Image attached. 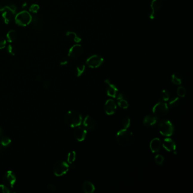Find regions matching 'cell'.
<instances>
[{
    "label": "cell",
    "mask_w": 193,
    "mask_h": 193,
    "mask_svg": "<svg viewBox=\"0 0 193 193\" xmlns=\"http://www.w3.org/2000/svg\"><path fill=\"white\" fill-rule=\"evenodd\" d=\"M17 6L11 2H3L0 4V13L3 12L2 18L5 24H9L16 16Z\"/></svg>",
    "instance_id": "cell-1"
},
{
    "label": "cell",
    "mask_w": 193,
    "mask_h": 193,
    "mask_svg": "<svg viewBox=\"0 0 193 193\" xmlns=\"http://www.w3.org/2000/svg\"><path fill=\"white\" fill-rule=\"evenodd\" d=\"M116 140L120 145L127 147L132 145L134 142V136L131 132L123 129L117 133Z\"/></svg>",
    "instance_id": "cell-2"
},
{
    "label": "cell",
    "mask_w": 193,
    "mask_h": 193,
    "mask_svg": "<svg viewBox=\"0 0 193 193\" xmlns=\"http://www.w3.org/2000/svg\"><path fill=\"white\" fill-rule=\"evenodd\" d=\"M65 121L70 127H77L80 126L82 122V116L77 111L70 110L65 116Z\"/></svg>",
    "instance_id": "cell-3"
},
{
    "label": "cell",
    "mask_w": 193,
    "mask_h": 193,
    "mask_svg": "<svg viewBox=\"0 0 193 193\" xmlns=\"http://www.w3.org/2000/svg\"><path fill=\"white\" fill-rule=\"evenodd\" d=\"M14 18L16 23L21 26H26L32 21V16L26 10L19 13Z\"/></svg>",
    "instance_id": "cell-4"
},
{
    "label": "cell",
    "mask_w": 193,
    "mask_h": 193,
    "mask_svg": "<svg viewBox=\"0 0 193 193\" xmlns=\"http://www.w3.org/2000/svg\"><path fill=\"white\" fill-rule=\"evenodd\" d=\"M159 130L163 135L170 137L174 132V126L170 121L164 120L159 124Z\"/></svg>",
    "instance_id": "cell-5"
},
{
    "label": "cell",
    "mask_w": 193,
    "mask_h": 193,
    "mask_svg": "<svg viewBox=\"0 0 193 193\" xmlns=\"http://www.w3.org/2000/svg\"><path fill=\"white\" fill-rule=\"evenodd\" d=\"M69 169V164L64 161H58L53 166V172L55 176L61 177L65 175Z\"/></svg>",
    "instance_id": "cell-6"
},
{
    "label": "cell",
    "mask_w": 193,
    "mask_h": 193,
    "mask_svg": "<svg viewBox=\"0 0 193 193\" xmlns=\"http://www.w3.org/2000/svg\"><path fill=\"white\" fill-rule=\"evenodd\" d=\"M104 62V58L99 55H91L86 60V65L90 68L96 69L101 66Z\"/></svg>",
    "instance_id": "cell-7"
},
{
    "label": "cell",
    "mask_w": 193,
    "mask_h": 193,
    "mask_svg": "<svg viewBox=\"0 0 193 193\" xmlns=\"http://www.w3.org/2000/svg\"><path fill=\"white\" fill-rule=\"evenodd\" d=\"M168 112V106L166 103L159 102L155 105L152 109V112L155 116L160 117L165 116Z\"/></svg>",
    "instance_id": "cell-8"
},
{
    "label": "cell",
    "mask_w": 193,
    "mask_h": 193,
    "mask_svg": "<svg viewBox=\"0 0 193 193\" xmlns=\"http://www.w3.org/2000/svg\"><path fill=\"white\" fill-rule=\"evenodd\" d=\"M17 181V178L15 173L11 171L6 172L3 176V181L4 184L9 188H13L14 187Z\"/></svg>",
    "instance_id": "cell-9"
},
{
    "label": "cell",
    "mask_w": 193,
    "mask_h": 193,
    "mask_svg": "<svg viewBox=\"0 0 193 193\" xmlns=\"http://www.w3.org/2000/svg\"><path fill=\"white\" fill-rule=\"evenodd\" d=\"M163 6L162 0H152L150 6L149 18L154 19L156 16V13L160 10Z\"/></svg>",
    "instance_id": "cell-10"
},
{
    "label": "cell",
    "mask_w": 193,
    "mask_h": 193,
    "mask_svg": "<svg viewBox=\"0 0 193 193\" xmlns=\"http://www.w3.org/2000/svg\"><path fill=\"white\" fill-rule=\"evenodd\" d=\"M83 52V47L80 44L74 45L69 50L68 56L72 58H77L82 55Z\"/></svg>",
    "instance_id": "cell-11"
},
{
    "label": "cell",
    "mask_w": 193,
    "mask_h": 193,
    "mask_svg": "<svg viewBox=\"0 0 193 193\" xmlns=\"http://www.w3.org/2000/svg\"><path fill=\"white\" fill-rule=\"evenodd\" d=\"M87 135V130L84 127L82 126H77L75 128L74 132V136L75 139L78 142H82L83 141Z\"/></svg>",
    "instance_id": "cell-12"
},
{
    "label": "cell",
    "mask_w": 193,
    "mask_h": 193,
    "mask_svg": "<svg viewBox=\"0 0 193 193\" xmlns=\"http://www.w3.org/2000/svg\"><path fill=\"white\" fill-rule=\"evenodd\" d=\"M104 82L107 88V95L110 97L115 98L116 95L119 92L117 88L113 84L110 82L109 79H106Z\"/></svg>",
    "instance_id": "cell-13"
},
{
    "label": "cell",
    "mask_w": 193,
    "mask_h": 193,
    "mask_svg": "<svg viewBox=\"0 0 193 193\" xmlns=\"http://www.w3.org/2000/svg\"><path fill=\"white\" fill-rule=\"evenodd\" d=\"M116 106L115 102L112 99L108 100L104 105V110L105 113L108 115H112L115 113L116 111Z\"/></svg>",
    "instance_id": "cell-14"
},
{
    "label": "cell",
    "mask_w": 193,
    "mask_h": 193,
    "mask_svg": "<svg viewBox=\"0 0 193 193\" xmlns=\"http://www.w3.org/2000/svg\"><path fill=\"white\" fill-rule=\"evenodd\" d=\"M83 127L88 130H93L96 127V122L89 116H86L83 121Z\"/></svg>",
    "instance_id": "cell-15"
},
{
    "label": "cell",
    "mask_w": 193,
    "mask_h": 193,
    "mask_svg": "<svg viewBox=\"0 0 193 193\" xmlns=\"http://www.w3.org/2000/svg\"><path fill=\"white\" fill-rule=\"evenodd\" d=\"M163 146L168 151H175L176 148L175 142L171 138H166L163 141Z\"/></svg>",
    "instance_id": "cell-16"
},
{
    "label": "cell",
    "mask_w": 193,
    "mask_h": 193,
    "mask_svg": "<svg viewBox=\"0 0 193 193\" xmlns=\"http://www.w3.org/2000/svg\"><path fill=\"white\" fill-rule=\"evenodd\" d=\"M158 120V118L156 116H151V115L146 116L143 119L144 125L146 126H148V127L153 126L157 123Z\"/></svg>",
    "instance_id": "cell-17"
},
{
    "label": "cell",
    "mask_w": 193,
    "mask_h": 193,
    "mask_svg": "<svg viewBox=\"0 0 193 193\" xmlns=\"http://www.w3.org/2000/svg\"><path fill=\"white\" fill-rule=\"evenodd\" d=\"M161 146V141L160 139L158 138H154V139H152L151 141V143L149 144L150 149L153 153L159 151Z\"/></svg>",
    "instance_id": "cell-18"
},
{
    "label": "cell",
    "mask_w": 193,
    "mask_h": 193,
    "mask_svg": "<svg viewBox=\"0 0 193 193\" xmlns=\"http://www.w3.org/2000/svg\"><path fill=\"white\" fill-rule=\"evenodd\" d=\"M66 36L67 38L76 43H79L82 41V38H81V36L75 32L67 31L66 33Z\"/></svg>",
    "instance_id": "cell-19"
},
{
    "label": "cell",
    "mask_w": 193,
    "mask_h": 193,
    "mask_svg": "<svg viewBox=\"0 0 193 193\" xmlns=\"http://www.w3.org/2000/svg\"><path fill=\"white\" fill-rule=\"evenodd\" d=\"M95 190V188L92 183L89 181H86L83 183V190L84 193H93Z\"/></svg>",
    "instance_id": "cell-20"
},
{
    "label": "cell",
    "mask_w": 193,
    "mask_h": 193,
    "mask_svg": "<svg viewBox=\"0 0 193 193\" xmlns=\"http://www.w3.org/2000/svg\"><path fill=\"white\" fill-rule=\"evenodd\" d=\"M6 38L7 41L10 43H13V41H16L17 38V33L16 31L14 30H10L7 33Z\"/></svg>",
    "instance_id": "cell-21"
},
{
    "label": "cell",
    "mask_w": 193,
    "mask_h": 193,
    "mask_svg": "<svg viewBox=\"0 0 193 193\" xmlns=\"http://www.w3.org/2000/svg\"><path fill=\"white\" fill-rule=\"evenodd\" d=\"M172 82L176 85H180L182 83V77L178 73L173 74L172 75Z\"/></svg>",
    "instance_id": "cell-22"
},
{
    "label": "cell",
    "mask_w": 193,
    "mask_h": 193,
    "mask_svg": "<svg viewBox=\"0 0 193 193\" xmlns=\"http://www.w3.org/2000/svg\"><path fill=\"white\" fill-rule=\"evenodd\" d=\"M11 140L10 138L7 136H2L0 138V144L4 147H8L11 144Z\"/></svg>",
    "instance_id": "cell-23"
},
{
    "label": "cell",
    "mask_w": 193,
    "mask_h": 193,
    "mask_svg": "<svg viewBox=\"0 0 193 193\" xmlns=\"http://www.w3.org/2000/svg\"><path fill=\"white\" fill-rule=\"evenodd\" d=\"M33 23V26L35 27V28L40 29L42 27V23H41V21L39 17L36 16H32V21Z\"/></svg>",
    "instance_id": "cell-24"
},
{
    "label": "cell",
    "mask_w": 193,
    "mask_h": 193,
    "mask_svg": "<svg viewBox=\"0 0 193 193\" xmlns=\"http://www.w3.org/2000/svg\"><path fill=\"white\" fill-rule=\"evenodd\" d=\"M76 159V153L75 151H71L70 152L68 155H67V161L69 163V164H72L74 161Z\"/></svg>",
    "instance_id": "cell-25"
},
{
    "label": "cell",
    "mask_w": 193,
    "mask_h": 193,
    "mask_svg": "<svg viewBox=\"0 0 193 193\" xmlns=\"http://www.w3.org/2000/svg\"><path fill=\"white\" fill-rule=\"evenodd\" d=\"M86 70V66L84 65H81L77 67L75 69V74L78 77H81Z\"/></svg>",
    "instance_id": "cell-26"
},
{
    "label": "cell",
    "mask_w": 193,
    "mask_h": 193,
    "mask_svg": "<svg viewBox=\"0 0 193 193\" xmlns=\"http://www.w3.org/2000/svg\"><path fill=\"white\" fill-rule=\"evenodd\" d=\"M180 102V99L178 97H174L173 98H172L171 100L169 101V105L173 108V107H176L177 105H178Z\"/></svg>",
    "instance_id": "cell-27"
},
{
    "label": "cell",
    "mask_w": 193,
    "mask_h": 193,
    "mask_svg": "<svg viewBox=\"0 0 193 193\" xmlns=\"http://www.w3.org/2000/svg\"><path fill=\"white\" fill-rule=\"evenodd\" d=\"M118 105L122 109H126L129 106V104L127 101L125 100L121 99L118 100Z\"/></svg>",
    "instance_id": "cell-28"
},
{
    "label": "cell",
    "mask_w": 193,
    "mask_h": 193,
    "mask_svg": "<svg viewBox=\"0 0 193 193\" xmlns=\"http://www.w3.org/2000/svg\"><path fill=\"white\" fill-rule=\"evenodd\" d=\"M161 99L163 101H167L169 99V95L166 90H163L161 94Z\"/></svg>",
    "instance_id": "cell-29"
},
{
    "label": "cell",
    "mask_w": 193,
    "mask_h": 193,
    "mask_svg": "<svg viewBox=\"0 0 193 193\" xmlns=\"http://www.w3.org/2000/svg\"><path fill=\"white\" fill-rule=\"evenodd\" d=\"M7 51L10 55H15L16 53V49L15 47L11 44H10L7 47Z\"/></svg>",
    "instance_id": "cell-30"
},
{
    "label": "cell",
    "mask_w": 193,
    "mask_h": 193,
    "mask_svg": "<svg viewBox=\"0 0 193 193\" xmlns=\"http://www.w3.org/2000/svg\"><path fill=\"white\" fill-rule=\"evenodd\" d=\"M40 7L37 4H33L29 7V10L33 14H36L39 11Z\"/></svg>",
    "instance_id": "cell-31"
},
{
    "label": "cell",
    "mask_w": 193,
    "mask_h": 193,
    "mask_svg": "<svg viewBox=\"0 0 193 193\" xmlns=\"http://www.w3.org/2000/svg\"><path fill=\"white\" fill-rule=\"evenodd\" d=\"M122 125H123V129H127L129 127H130V119L128 117L125 118L123 119V122H122Z\"/></svg>",
    "instance_id": "cell-32"
},
{
    "label": "cell",
    "mask_w": 193,
    "mask_h": 193,
    "mask_svg": "<svg viewBox=\"0 0 193 193\" xmlns=\"http://www.w3.org/2000/svg\"><path fill=\"white\" fill-rule=\"evenodd\" d=\"M0 193H11V191L6 185L0 184Z\"/></svg>",
    "instance_id": "cell-33"
},
{
    "label": "cell",
    "mask_w": 193,
    "mask_h": 193,
    "mask_svg": "<svg viewBox=\"0 0 193 193\" xmlns=\"http://www.w3.org/2000/svg\"><path fill=\"white\" fill-rule=\"evenodd\" d=\"M177 94L180 97L183 98L186 95V90L183 87H180L177 89Z\"/></svg>",
    "instance_id": "cell-34"
},
{
    "label": "cell",
    "mask_w": 193,
    "mask_h": 193,
    "mask_svg": "<svg viewBox=\"0 0 193 193\" xmlns=\"http://www.w3.org/2000/svg\"><path fill=\"white\" fill-rule=\"evenodd\" d=\"M155 162L158 164L161 165L163 163V161H164V158H163V156H161L160 155H156L155 156Z\"/></svg>",
    "instance_id": "cell-35"
},
{
    "label": "cell",
    "mask_w": 193,
    "mask_h": 193,
    "mask_svg": "<svg viewBox=\"0 0 193 193\" xmlns=\"http://www.w3.org/2000/svg\"><path fill=\"white\" fill-rule=\"evenodd\" d=\"M6 41L5 39L2 37H0V50H2L5 47Z\"/></svg>",
    "instance_id": "cell-36"
},
{
    "label": "cell",
    "mask_w": 193,
    "mask_h": 193,
    "mask_svg": "<svg viewBox=\"0 0 193 193\" xmlns=\"http://www.w3.org/2000/svg\"><path fill=\"white\" fill-rule=\"evenodd\" d=\"M47 187L50 192H55L56 190V187L53 184H52V183H49Z\"/></svg>",
    "instance_id": "cell-37"
},
{
    "label": "cell",
    "mask_w": 193,
    "mask_h": 193,
    "mask_svg": "<svg viewBox=\"0 0 193 193\" xmlns=\"http://www.w3.org/2000/svg\"><path fill=\"white\" fill-rule=\"evenodd\" d=\"M60 65H62V66H65L68 63V59L67 57H63L60 61Z\"/></svg>",
    "instance_id": "cell-38"
},
{
    "label": "cell",
    "mask_w": 193,
    "mask_h": 193,
    "mask_svg": "<svg viewBox=\"0 0 193 193\" xmlns=\"http://www.w3.org/2000/svg\"><path fill=\"white\" fill-rule=\"evenodd\" d=\"M50 83L49 81H44V82L43 83V86H44V88L48 89V88H50Z\"/></svg>",
    "instance_id": "cell-39"
},
{
    "label": "cell",
    "mask_w": 193,
    "mask_h": 193,
    "mask_svg": "<svg viewBox=\"0 0 193 193\" xmlns=\"http://www.w3.org/2000/svg\"><path fill=\"white\" fill-rule=\"evenodd\" d=\"M117 100H119L122 99L123 98V95H122V94L120 93V92H118L117 95H116V98Z\"/></svg>",
    "instance_id": "cell-40"
},
{
    "label": "cell",
    "mask_w": 193,
    "mask_h": 193,
    "mask_svg": "<svg viewBox=\"0 0 193 193\" xmlns=\"http://www.w3.org/2000/svg\"><path fill=\"white\" fill-rule=\"evenodd\" d=\"M22 9H23L24 10H26V9H29L28 4L27 2H24V3L22 4Z\"/></svg>",
    "instance_id": "cell-41"
},
{
    "label": "cell",
    "mask_w": 193,
    "mask_h": 193,
    "mask_svg": "<svg viewBox=\"0 0 193 193\" xmlns=\"http://www.w3.org/2000/svg\"><path fill=\"white\" fill-rule=\"evenodd\" d=\"M3 134H4L3 130H2V128L0 127V138H1L3 136Z\"/></svg>",
    "instance_id": "cell-42"
}]
</instances>
